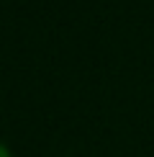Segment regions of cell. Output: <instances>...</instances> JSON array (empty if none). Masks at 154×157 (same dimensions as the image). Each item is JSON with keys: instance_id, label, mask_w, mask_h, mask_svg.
<instances>
[{"instance_id": "1", "label": "cell", "mask_w": 154, "mask_h": 157, "mask_svg": "<svg viewBox=\"0 0 154 157\" xmlns=\"http://www.w3.org/2000/svg\"><path fill=\"white\" fill-rule=\"evenodd\" d=\"M0 157H10V155H8V149H5L3 144H0Z\"/></svg>"}]
</instances>
